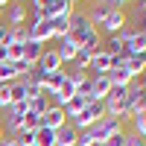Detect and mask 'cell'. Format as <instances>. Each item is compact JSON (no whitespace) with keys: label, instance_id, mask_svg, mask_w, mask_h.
<instances>
[{"label":"cell","instance_id":"obj_1","mask_svg":"<svg viewBox=\"0 0 146 146\" xmlns=\"http://www.w3.org/2000/svg\"><path fill=\"white\" fill-rule=\"evenodd\" d=\"M88 131L94 135V140L102 146L108 137H114V135H120V131H126V123H123V120H117V117H108V114H105V117L96 120V123H94Z\"/></svg>","mask_w":146,"mask_h":146},{"label":"cell","instance_id":"obj_2","mask_svg":"<svg viewBox=\"0 0 146 146\" xmlns=\"http://www.w3.org/2000/svg\"><path fill=\"white\" fill-rule=\"evenodd\" d=\"M100 117H105V105H102V102H88V105H85L73 120H67V123L76 129V131H88Z\"/></svg>","mask_w":146,"mask_h":146},{"label":"cell","instance_id":"obj_3","mask_svg":"<svg viewBox=\"0 0 146 146\" xmlns=\"http://www.w3.org/2000/svg\"><path fill=\"white\" fill-rule=\"evenodd\" d=\"M94 32V27H91V21H88V15H85L82 9H73V15H70V38L76 41L79 47H82V41L88 38V35Z\"/></svg>","mask_w":146,"mask_h":146},{"label":"cell","instance_id":"obj_4","mask_svg":"<svg viewBox=\"0 0 146 146\" xmlns=\"http://www.w3.org/2000/svg\"><path fill=\"white\" fill-rule=\"evenodd\" d=\"M126 23H129V12H126V9H111V12L105 15L102 27L96 29V32H100V35H117Z\"/></svg>","mask_w":146,"mask_h":146},{"label":"cell","instance_id":"obj_5","mask_svg":"<svg viewBox=\"0 0 146 146\" xmlns=\"http://www.w3.org/2000/svg\"><path fill=\"white\" fill-rule=\"evenodd\" d=\"M27 27H29V41H38V44H47V41H56L53 38V27H50V21H27Z\"/></svg>","mask_w":146,"mask_h":146},{"label":"cell","instance_id":"obj_6","mask_svg":"<svg viewBox=\"0 0 146 146\" xmlns=\"http://www.w3.org/2000/svg\"><path fill=\"white\" fill-rule=\"evenodd\" d=\"M38 67L41 73H56V70H64V64H62V58H58V53H56V47H44V53H41V58H38Z\"/></svg>","mask_w":146,"mask_h":146},{"label":"cell","instance_id":"obj_7","mask_svg":"<svg viewBox=\"0 0 146 146\" xmlns=\"http://www.w3.org/2000/svg\"><path fill=\"white\" fill-rule=\"evenodd\" d=\"M6 27H23V23L29 21V9L23 3H9L6 6Z\"/></svg>","mask_w":146,"mask_h":146},{"label":"cell","instance_id":"obj_8","mask_svg":"<svg viewBox=\"0 0 146 146\" xmlns=\"http://www.w3.org/2000/svg\"><path fill=\"white\" fill-rule=\"evenodd\" d=\"M108 70H111V56H108L105 50L94 53L91 56V64H88V76H105Z\"/></svg>","mask_w":146,"mask_h":146},{"label":"cell","instance_id":"obj_9","mask_svg":"<svg viewBox=\"0 0 146 146\" xmlns=\"http://www.w3.org/2000/svg\"><path fill=\"white\" fill-rule=\"evenodd\" d=\"M67 123V114H64V108H56V105H50L47 111L41 114V126H47V129H62Z\"/></svg>","mask_w":146,"mask_h":146},{"label":"cell","instance_id":"obj_10","mask_svg":"<svg viewBox=\"0 0 146 146\" xmlns=\"http://www.w3.org/2000/svg\"><path fill=\"white\" fill-rule=\"evenodd\" d=\"M76 50H79V44L73 41L70 35H64V38L56 41V53H58V58H62V64H70L73 56H76Z\"/></svg>","mask_w":146,"mask_h":146},{"label":"cell","instance_id":"obj_11","mask_svg":"<svg viewBox=\"0 0 146 146\" xmlns=\"http://www.w3.org/2000/svg\"><path fill=\"white\" fill-rule=\"evenodd\" d=\"M123 67L129 70V76H131V79L146 76V53H135V56H129L126 62H123Z\"/></svg>","mask_w":146,"mask_h":146},{"label":"cell","instance_id":"obj_12","mask_svg":"<svg viewBox=\"0 0 146 146\" xmlns=\"http://www.w3.org/2000/svg\"><path fill=\"white\" fill-rule=\"evenodd\" d=\"M76 140H79V131L70 123H64L62 129H56V146H76Z\"/></svg>","mask_w":146,"mask_h":146},{"label":"cell","instance_id":"obj_13","mask_svg":"<svg viewBox=\"0 0 146 146\" xmlns=\"http://www.w3.org/2000/svg\"><path fill=\"white\" fill-rule=\"evenodd\" d=\"M108 12H111V6H105V3H94L88 12H85V15H88V21H91V27H94V29H100Z\"/></svg>","mask_w":146,"mask_h":146},{"label":"cell","instance_id":"obj_14","mask_svg":"<svg viewBox=\"0 0 146 146\" xmlns=\"http://www.w3.org/2000/svg\"><path fill=\"white\" fill-rule=\"evenodd\" d=\"M41 53H44V44H38V41H27L23 44V62L27 64H38V58H41Z\"/></svg>","mask_w":146,"mask_h":146},{"label":"cell","instance_id":"obj_15","mask_svg":"<svg viewBox=\"0 0 146 146\" xmlns=\"http://www.w3.org/2000/svg\"><path fill=\"white\" fill-rule=\"evenodd\" d=\"M50 27H53V38H64L70 32V15H58V18H50Z\"/></svg>","mask_w":146,"mask_h":146},{"label":"cell","instance_id":"obj_16","mask_svg":"<svg viewBox=\"0 0 146 146\" xmlns=\"http://www.w3.org/2000/svg\"><path fill=\"white\" fill-rule=\"evenodd\" d=\"M32 146H56V131L53 129H35V135H32Z\"/></svg>","mask_w":146,"mask_h":146},{"label":"cell","instance_id":"obj_17","mask_svg":"<svg viewBox=\"0 0 146 146\" xmlns=\"http://www.w3.org/2000/svg\"><path fill=\"white\" fill-rule=\"evenodd\" d=\"M35 129H41V117H38V114H32V111H27V114H23V120H21L18 135H21V131H23V135H32Z\"/></svg>","mask_w":146,"mask_h":146},{"label":"cell","instance_id":"obj_18","mask_svg":"<svg viewBox=\"0 0 146 146\" xmlns=\"http://www.w3.org/2000/svg\"><path fill=\"white\" fill-rule=\"evenodd\" d=\"M131 123H135V135L146 140V108H143L140 114H135V117H131Z\"/></svg>","mask_w":146,"mask_h":146},{"label":"cell","instance_id":"obj_19","mask_svg":"<svg viewBox=\"0 0 146 146\" xmlns=\"http://www.w3.org/2000/svg\"><path fill=\"white\" fill-rule=\"evenodd\" d=\"M29 41V27H12V44H27Z\"/></svg>","mask_w":146,"mask_h":146},{"label":"cell","instance_id":"obj_20","mask_svg":"<svg viewBox=\"0 0 146 146\" xmlns=\"http://www.w3.org/2000/svg\"><path fill=\"white\" fill-rule=\"evenodd\" d=\"M64 73H67V79L76 85V88H79L82 82H88V79H91V76H88V70H76V67H73V70H64Z\"/></svg>","mask_w":146,"mask_h":146},{"label":"cell","instance_id":"obj_21","mask_svg":"<svg viewBox=\"0 0 146 146\" xmlns=\"http://www.w3.org/2000/svg\"><path fill=\"white\" fill-rule=\"evenodd\" d=\"M9 62H23V44H9Z\"/></svg>","mask_w":146,"mask_h":146},{"label":"cell","instance_id":"obj_22","mask_svg":"<svg viewBox=\"0 0 146 146\" xmlns=\"http://www.w3.org/2000/svg\"><path fill=\"white\" fill-rule=\"evenodd\" d=\"M0 44H12V27H6V21L0 18Z\"/></svg>","mask_w":146,"mask_h":146},{"label":"cell","instance_id":"obj_23","mask_svg":"<svg viewBox=\"0 0 146 146\" xmlns=\"http://www.w3.org/2000/svg\"><path fill=\"white\" fill-rule=\"evenodd\" d=\"M76 146H100V143L94 140V135H91V131H79V140H76Z\"/></svg>","mask_w":146,"mask_h":146},{"label":"cell","instance_id":"obj_24","mask_svg":"<svg viewBox=\"0 0 146 146\" xmlns=\"http://www.w3.org/2000/svg\"><path fill=\"white\" fill-rule=\"evenodd\" d=\"M102 146H126V131H120V135H114V137H108Z\"/></svg>","mask_w":146,"mask_h":146},{"label":"cell","instance_id":"obj_25","mask_svg":"<svg viewBox=\"0 0 146 146\" xmlns=\"http://www.w3.org/2000/svg\"><path fill=\"white\" fill-rule=\"evenodd\" d=\"M126 146H146V140H143V137H137L135 131H131V135L126 131Z\"/></svg>","mask_w":146,"mask_h":146},{"label":"cell","instance_id":"obj_26","mask_svg":"<svg viewBox=\"0 0 146 146\" xmlns=\"http://www.w3.org/2000/svg\"><path fill=\"white\" fill-rule=\"evenodd\" d=\"M44 6H50V0H29V9L32 12H41Z\"/></svg>","mask_w":146,"mask_h":146},{"label":"cell","instance_id":"obj_27","mask_svg":"<svg viewBox=\"0 0 146 146\" xmlns=\"http://www.w3.org/2000/svg\"><path fill=\"white\" fill-rule=\"evenodd\" d=\"M3 146H18V140L15 137H3Z\"/></svg>","mask_w":146,"mask_h":146},{"label":"cell","instance_id":"obj_28","mask_svg":"<svg viewBox=\"0 0 146 146\" xmlns=\"http://www.w3.org/2000/svg\"><path fill=\"white\" fill-rule=\"evenodd\" d=\"M67 3H70V6H73V9H76V6H79V3H85V0H67Z\"/></svg>","mask_w":146,"mask_h":146},{"label":"cell","instance_id":"obj_29","mask_svg":"<svg viewBox=\"0 0 146 146\" xmlns=\"http://www.w3.org/2000/svg\"><path fill=\"white\" fill-rule=\"evenodd\" d=\"M9 3H12V0H0V12H3V9H6Z\"/></svg>","mask_w":146,"mask_h":146},{"label":"cell","instance_id":"obj_30","mask_svg":"<svg viewBox=\"0 0 146 146\" xmlns=\"http://www.w3.org/2000/svg\"><path fill=\"white\" fill-rule=\"evenodd\" d=\"M3 137H6V135H3V123H0V143H3Z\"/></svg>","mask_w":146,"mask_h":146},{"label":"cell","instance_id":"obj_31","mask_svg":"<svg viewBox=\"0 0 146 146\" xmlns=\"http://www.w3.org/2000/svg\"><path fill=\"white\" fill-rule=\"evenodd\" d=\"M12 3H23V6H27V3H29V0H12Z\"/></svg>","mask_w":146,"mask_h":146},{"label":"cell","instance_id":"obj_32","mask_svg":"<svg viewBox=\"0 0 146 146\" xmlns=\"http://www.w3.org/2000/svg\"><path fill=\"white\" fill-rule=\"evenodd\" d=\"M135 3H143V0H135Z\"/></svg>","mask_w":146,"mask_h":146},{"label":"cell","instance_id":"obj_33","mask_svg":"<svg viewBox=\"0 0 146 146\" xmlns=\"http://www.w3.org/2000/svg\"><path fill=\"white\" fill-rule=\"evenodd\" d=\"M0 114H3V111H0Z\"/></svg>","mask_w":146,"mask_h":146}]
</instances>
